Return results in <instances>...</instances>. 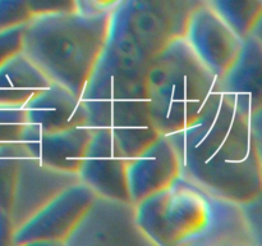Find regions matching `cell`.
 <instances>
[{
    "mask_svg": "<svg viewBox=\"0 0 262 246\" xmlns=\"http://www.w3.org/2000/svg\"><path fill=\"white\" fill-rule=\"evenodd\" d=\"M251 117L219 91L196 120L168 135L181 174L239 204L261 196V141Z\"/></svg>",
    "mask_w": 262,
    "mask_h": 246,
    "instance_id": "obj_1",
    "label": "cell"
},
{
    "mask_svg": "<svg viewBox=\"0 0 262 246\" xmlns=\"http://www.w3.org/2000/svg\"><path fill=\"white\" fill-rule=\"evenodd\" d=\"M136 214L152 246H261L239 202L183 174L137 202Z\"/></svg>",
    "mask_w": 262,
    "mask_h": 246,
    "instance_id": "obj_2",
    "label": "cell"
},
{
    "mask_svg": "<svg viewBox=\"0 0 262 246\" xmlns=\"http://www.w3.org/2000/svg\"><path fill=\"white\" fill-rule=\"evenodd\" d=\"M147 66L105 44L79 96L90 127L109 130L128 158L160 135L148 110Z\"/></svg>",
    "mask_w": 262,
    "mask_h": 246,
    "instance_id": "obj_3",
    "label": "cell"
},
{
    "mask_svg": "<svg viewBox=\"0 0 262 246\" xmlns=\"http://www.w3.org/2000/svg\"><path fill=\"white\" fill-rule=\"evenodd\" d=\"M109 31V17L77 10L33 17L23 27V53L50 82L81 96Z\"/></svg>",
    "mask_w": 262,
    "mask_h": 246,
    "instance_id": "obj_4",
    "label": "cell"
},
{
    "mask_svg": "<svg viewBox=\"0 0 262 246\" xmlns=\"http://www.w3.org/2000/svg\"><path fill=\"white\" fill-rule=\"evenodd\" d=\"M145 82L151 120L163 135L191 125L219 94V78L183 37L174 38L150 59Z\"/></svg>",
    "mask_w": 262,
    "mask_h": 246,
    "instance_id": "obj_5",
    "label": "cell"
},
{
    "mask_svg": "<svg viewBox=\"0 0 262 246\" xmlns=\"http://www.w3.org/2000/svg\"><path fill=\"white\" fill-rule=\"evenodd\" d=\"M206 0H124L109 17L106 45L148 63L174 38L183 37L187 22Z\"/></svg>",
    "mask_w": 262,
    "mask_h": 246,
    "instance_id": "obj_6",
    "label": "cell"
},
{
    "mask_svg": "<svg viewBox=\"0 0 262 246\" xmlns=\"http://www.w3.org/2000/svg\"><path fill=\"white\" fill-rule=\"evenodd\" d=\"M66 246H152L140 230L136 204L95 195Z\"/></svg>",
    "mask_w": 262,
    "mask_h": 246,
    "instance_id": "obj_7",
    "label": "cell"
},
{
    "mask_svg": "<svg viewBox=\"0 0 262 246\" xmlns=\"http://www.w3.org/2000/svg\"><path fill=\"white\" fill-rule=\"evenodd\" d=\"M95 195L81 181L68 186L14 230L12 245H64Z\"/></svg>",
    "mask_w": 262,
    "mask_h": 246,
    "instance_id": "obj_8",
    "label": "cell"
},
{
    "mask_svg": "<svg viewBox=\"0 0 262 246\" xmlns=\"http://www.w3.org/2000/svg\"><path fill=\"white\" fill-rule=\"evenodd\" d=\"M127 161L128 156L109 130L92 128L79 164V181L100 196L129 200L125 174Z\"/></svg>",
    "mask_w": 262,
    "mask_h": 246,
    "instance_id": "obj_9",
    "label": "cell"
},
{
    "mask_svg": "<svg viewBox=\"0 0 262 246\" xmlns=\"http://www.w3.org/2000/svg\"><path fill=\"white\" fill-rule=\"evenodd\" d=\"M76 182H79L78 173L46 167L26 153L18 166L9 209L13 228L17 230L41 207Z\"/></svg>",
    "mask_w": 262,
    "mask_h": 246,
    "instance_id": "obj_10",
    "label": "cell"
},
{
    "mask_svg": "<svg viewBox=\"0 0 262 246\" xmlns=\"http://www.w3.org/2000/svg\"><path fill=\"white\" fill-rule=\"evenodd\" d=\"M183 38L194 55L219 78L242 48L239 37L206 3L189 15Z\"/></svg>",
    "mask_w": 262,
    "mask_h": 246,
    "instance_id": "obj_11",
    "label": "cell"
},
{
    "mask_svg": "<svg viewBox=\"0 0 262 246\" xmlns=\"http://www.w3.org/2000/svg\"><path fill=\"white\" fill-rule=\"evenodd\" d=\"M127 189L133 204L165 189L181 176V163L168 135H158L148 145L128 158Z\"/></svg>",
    "mask_w": 262,
    "mask_h": 246,
    "instance_id": "obj_12",
    "label": "cell"
},
{
    "mask_svg": "<svg viewBox=\"0 0 262 246\" xmlns=\"http://www.w3.org/2000/svg\"><path fill=\"white\" fill-rule=\"evenodd\" d=\"M92 128L87 125L56 131H43L26 123L19 142L41 164L64 172L78 173Z\"/></svg>",
    "mask_w": 262,
    "mask_h": 246,
    "instance_id": "obj_13",
    "label": "cell"
},
{
    "mask_svg": "<svg viewBox=\"0 0 262 246\" xmlns=\"http://www.w3.org/2000/svg\"><path fill=\"white\" fill-rule=\"evenodd\" d=\"M219 91L243 113L262 110V40L243 38L242 48L229 68L219 77Z\"/></svg>",
    "mask_w": 262,
    "mask_h": 246,
    "instance_id": "obj_14",
    "label": "cell"
},
{
    "mask_svg": "<svg viewBox=\"0 0 262 246\" xmlns=\"http://www.w3.org/2000/svg\"><path fill=\"white\" fill-rule=\"evenodd\" d=\"M26 123L43 131H56L87 125L81 97L61 85L50 82L22 107Z\"/></svg>",
    "mask_w": 262,
    "mask_h": 246,
    "instance_id": "obj_15",
    "label": "cell"
},
{
    "mask_svg": "<svg viewBox=\"0 0 262 246\" xmlns=\"http://www.w3.org/2000/svg\"><path fill=\"white\" fill-rule=\"evenodd\" d=\"M50 81L23 51L0 66V105L22 108Z\"/></svg>",
    "mask_w": 262,
    "mask_h": 246,
    "instance_id": "obj_16",
    "label": "cell"
},
{
    "mask_svg": "<svg viewBox=\"0 0 262 246\" xmlns=\"http://www.w3.org/2000/svg\"><path fill=\"white\" fill-rule=\"evenodd\" d=\"M206 4L245 38L261 27L262 0H206Z\"/></svg>",
    "mask_w": 262,
    "mask_h": 246,
    "instance_id": "obj_17",
    "label": "cell"
},
{
    "mask_svg": "<svg viewBox=\"0 0 262 246\" xmlns=\"http://www.w3.org/2000/svg\"><path fill=\"white\" fill-rule=\"evenodd\" d=\"M27 153L19 141L0 145V210L9 214L19 161Z\"/></svg>",
    "mask_w": 262,
    "mask_h": 246,
    "instance_id": "obj_18",
    "label": "cell"
},
{
    "mask_svg": "<svg viewBox=\"0 0 262 246\" xmlns=\"http://www.w3.org/2000/svg\"><path fill=\"white\" fill-rule=\"evenodd\" d=\"M25 125L26 117L22 108L0 105V145L19 141Z\"/></svg>",
    "mask_w": 262,
    "mask_h": 246,
    "instance_id": "obj_19",
    "label": "cell"
},
{
    "mask_svg": "<svg viewBox=\"0 0 262 246\" xmlns=\"http://www.w3.org/2000/svg\"><path fill=\"white\" fill-rule=\"evenodd\" d=\"M31 18L26 0H0V30L23 26Z\"/></svg>",
    "mask_w": 262,
    "mask_h": 246,
    "instance_id": "obj_20",
    "label": "cell"
},
{
    "mask_svg": "<svg viewBox=\"0 0 262 246\" xmlns=\"http://www.w3.org/2000/svg\"><path fill=\"white\" fill-rule=\"evenodd\" d=\"M23 27L0 30V66L23 50Z\"/></svg>",
    "mask_w": 262,
    "mask_h": 246,
    "instance_id": "obj_21",
    "label": "cell"
},
{
    "mask_svg": "<svg viewBox=\"0 0 262 246\" xmlns=\"http://www.w3.org/2000/svg\"><path fill=\"white\" fill-rule=\"evenodd\" d=\"M124 0H74V9L87 17H110Z\"/></svg>",
    "mask_w": 262,
    "mask_h": 246,
    "instance_id": "obj_22",
    "label": "cell"
},
{
    "mask_svg": "<svg viewBox=\"0 0 262 246\" xmlns=\"http://www.w3.org/2000/svg\"><path fill=\"white\" fill-rule=\"evenodd\" d=\"M31 17L45 14L72 12L74 9V0H26Z\"/></svg>",
    "mask_w": 262,
    "mask_h": 246,
    "instance_id": "obj_23",
    "label": "cell"
},
{
    "mask_svg": "<svg viewBox=\"0 0 262 246\" xmlns=\"http://www.w3.org/2000/svg\"><path fill=\"white\" fill-rule=\"evenodd\" d=\"M14 232L9 214L0 210V245H12V236Z\"/></svg>",
    "mask_w": 262,
    "mask_h": 246,
    "instance_id": "obj_24",
    "label": "cell"
}]
</instances>
